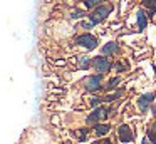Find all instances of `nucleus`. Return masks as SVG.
<instances>
[{"mask_svg": "<svg viewBox=\"0 0 156 144\" xmlns=\"http://www.w3.org/2000/svg\"><path fill=\"white\" fill-rule=\"evenodd\" d=\"M136 17H138V27H139V30L146 29V23H148V15H146V13L139 9L138 13H136Z\"/></svg>", "mask_w": 156, "mask_h": 144, "instance_id": "nucleus-7", "label": "nucleus"}, {"mask_svg": "<svg viewBox=\"0 0 156 144\" xmlns=\"http://www.w3.org/2000/svg\"><path fill=\"white\" fill-rule=\"evenodd\" d=\"M153 114L156 116V106H153Z\"/></svg>", "mask_w": 156, "mask_h": 144, "instance_id": "nucleus-19", "label": "nucleus"}, {"mask_svg": "<svg viewBox=\"0 0 156 144\" xmlns=\"http://www.w3.org/2000/svg\"><path fill=\"white\" fill-rule=\"evenodd\" d=\"M116 50H118V44L116 42H108L104 47H102V55H112V54H116Z\"/></svg>", "mask_w": 156, "mask_h": 144, "instance_id": "nucleus-8", "label": "nucleus"}, {"mask_svg": "<svg viewBox=\"0 0 156 144\" xmlns=\"http://www.w3.org/2000/svg\"><path fill=\"white\" fill-rule=\"evenodd\" d=\"M109 129H111L109 124H96V134H98V136H104V134H108Z\"/></svg>", "mask_w": 156, "mask_h": 144, "instance_id": "nucleus-9", "label": "nucleus"}, {"mask_svg": "<svg viewBox=\"0 0 156 144\" xmlns=\"http://www.w3.org/2000/svg\"><path fill=\"white\" fill-rule=\"evenodd\" d=\"M146 139H148L149 142L156 144V121L153 122V126L149 127V131H148V137H146Z\"/></svg>", "mask_w": 156, "mask_h": 144, "instance_id": "nucleus-10", "label": "nucleus"}, {"mask_svg": "<svg viewBox=\"0 0 156 144\" xmlns=\"http://www.w3.org/2000/svg\"><path fill=\"white\" fill-rule=\"evenodd\" d=\"M141 144H153V142H149L148 139H146V137H143V141H141Z\"/></svg>", "mask_w": 156, "mask_h": 144, "instance_id": "nucleus-17", "label": "nucleus"}, {"mask_svg": "<svg viewBox=\"0 0 156 144\" xmlns=\"http://www.w3.org/2000/svg\"><path fill=\"white\" fill-rule=\"evenodd\" d=\"M119 80H121L119 77H114V79H111V80H109V84L106 86V90H111V89H114V87L119 84Z\"/></svg>", "mask_w": 156, "mask_h": 144, "instance_id": "nucleus-13", "label": "nucleus"}, {"mask_svg": "<svg viewBox=\"0 0 156 144\" xmlns=\"http://www.w3.org/2000/svg\"><path fill=\"white\" fill-rule=\"evenodd\" d=\"M76 44L86 47L87 50H94L96 47H98V39H96L94 35H91V33H82V35H79L77 39H76Z\"/></svg>", "mask_w": 156, "mask_h": 144, "instance_id": "nucleus-1", "label": "nucleus"}, {"mask_svg": "<svg viewBox=\"0 0 156 144\" xmlns=\"http://www.w3.org/2000/svg\"><path fill=\"white\" fill-rule=\"evenodd\" d=\"M84 3H86V7H87V9H96V7L101 3V0H86Z\"/></svg>", "mask_w": 156, "mask_h": 144, "instance_id": "nucleus-14", "label": "nucleus"}, {"mask_svg": "<svg viewBox=\"0 0 156 144\" xmlns=\"http://www.w3.org/2000/svg\"><path fill=\"white\" fill-rule=\"evenodd\" d=\"M89 64H91V59H89V57L79 55V67H81V69H87Z\"/></svg>", "mask_w": 156, "mask_h": 144, "instance_id": "nucleus-11", "label": "nucleus"}, {"mask_svg": "<svg viewBox=\"0 0 156 144\" xmlns=\"http://www.w3.org/2000/svg\"><path fill=\"white\" fill-rule=\"evenodd\" d=\"M118 136H119V141H121V142H124V144H129V142H133V141H134L133 131H131V127H129L128 124H121V126H119Z\"/></svg>", "mask_w": 156, "mask_h": 144, "instance_id": "nucleus-3", "label": "nucleus"}, {"mask_svg": "<svg viewBox=\"0 0 156 144\" xmlns=\"http://www.w3.org/2000/svg\"><path fill=\"white\" fill-rule=\"evenodd\" d=\"M108 111L109 109H106V107H98V109H94L87 117V124H98L101 119H106V117H108Z\"/></svg>", "mask_w": 156, "mask_h": 144, "instance_id": "nucleus-4", "label": "nucleus"}, {"mask_svg": "<svg viewBox=\"0 0 156 144\" xmlns=\"http://www.w3.org/2000/svg\"><path fill=\"white\" fill-rule=\"evenodd\" d=\"M99 102H101V100H99V99H92V106H98Z\"/></svg>", "mask_w": 156, "mask_h": 144, "instance_id": "nucleus-18", "label": "nucleus"}, {"mask_svg": "<svg viewBox=\"0 0 156 144\" xmlns=\"http://www.w3.org/2000/svg\"><path fill=\"white\" fill-rule=\"evenodd\" d=\"M101 84H102V76L101 74H96V76H91L87 80H86V89L94 92V90L101 89Z\"/></svg>", "mask_w": 156, "mask_h": 144, "instance_id": "nucleus-6", "label": "nucleus"}, {"mask_svg": "<svg viewBox=\"0 0 156 144\" xmlns=\"http://www.w3.org/2000/svg\"><path fill=\"white\" fill-rule=\"evenodd\" d=\"M143 5L148 7V9H156V0H143Z\"/></svg>", "mask_w": 156, "mask_h": 144, "instance_id": "nucleus-15", "label": "nucleus"}, {"mask_svg": "<svg viewBox=\"0 0 156 144\" xmlns=\"http://www.w3.org/2000/svg\"><path fill=\"white\" fill-rule=\"evenodd\" d=\"M122 92H124V90H122V89H119L118 92H114V94H109V96H106V97H104V100H106V102H111V100L118 99L119 96H122Z\"/></svg>", "mask_w": 156, "mask_h": 144, "instance_id": "nucleus-12", "label": "nucleus"}, {"mask_svg": "<svg viewBox=\"0 0 156 144\" xmlns=\"http://www.w3.org/2000/svg\"><path fill=\"white\" fill-rule=\"evenodd\" d=\"M116 69H118L119 72H122V70H126V69H128V67H126L124 64H116Z\"/></svg>", "mask_w": 156, "mask_h": 144, "instance_id": "nucleus-16", "label": "nucleus"}, {"mask_svg": "<svg viewBox=\"0 0 156 144\" xmlns=\"http://www.w3.org/2000/svg\"><path fill=\"white\" fill-rule=\"evenodd\" d=\"M153 100H154V92H148V94L139 96L138 106H139V109H141V112H146V111L149 109V106L153 104Z\"/></svg>", "mask_w": 156, "mask_h": 144, "instance_id": "nucleus-5", "label": "nucleus"}, {"mask_svg": "<svg viewBox=\"0 0 156 144\" xmlns=\"http://www.w3.org/2000/svg\"><path fill=\"white\" fill-rule=\"evenodd\" d=\"M92 65H94V69L98 70V74H104L108 72L109 69H111V60L108 59V57H94V60H92Z\"/></svg>", "mask_w": 156, "mask_h": 144, "instance_id": "nucleus-2", "label": "nucleus"}]
</instances>
